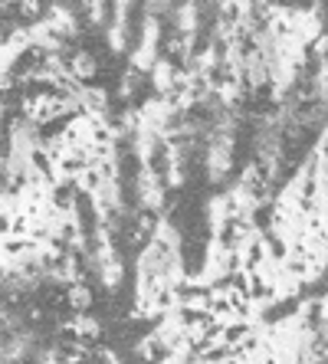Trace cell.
<instances>
[{
	"instance_id": "obj_1",
	"label": "cell",
	"mask_w": 328,
	"mask_h": 364,
	"mask_svg": "<svg viewBox=\"0 0 328 364\" xmlns=\"http://www.w3.org/2000/svg\"><path fill=\"white\" fill-rule=\"evenodd\" d=\"M135 200L142 213H164V203H168V184L161 178V168L154 164H138L135 174Z\"/></svg>"
},
{
	"instance_id": "obj_2",
	"label": "cell",
	"mask_w": 328,
	"mask_h": 364,
	"mask_svg": "<svg viewBox=\"0 0 328 364\" xmlns=\"http://www.w3.org/2000/svg\"><path fill=\"white\" fill-rule=\"evenodd\" d=\"M161 36H164V30H161V17H148V14H144L142 40H138L135 53H132V66L142 69L144 76H148V69L161 60Z\"/></svg>"
},
{
	"instance_id": "obj_3",
	"label": "cell",
	"mask_w": 328,
	"mask_h": 364,
	"mask_svg": "<svg viewBox=\"0 0 328 364\" xmlns=\"http://www.w3.org/2000/svg\"><path fill=\"white\" fill-rule=\"evenodd\" d=\"M69 73H73V79H76V82L89 85L95 76H99V56H95L92 50L69 53Z\"/></svg>"
},
{
	"instance_id": "obj_4",
	"label": "cell",
	"mask_w": 328,
	"mask_h": 364,
	"mask_svg": "<svg viewBox=\"0 0 328 364\" xmlns=\"http://www.w3.org/2000/svg\"><path fill=\"white\" fill-rule=\"evenodd\" d=\"M63 296H66V305L73 309V312H89V309H92V286H89L85 279L66 286L63 289Z\"/></svg>"
},
{
	"instance_id": "obj_5",
	"label": "cell",
	"mask_w": 328,
	"mask_h": 364,
	"mask_svg": "<svg viewBox=\"0 0 328 364\" xmlns=\"http://www.w3.org/2000/svg\"><path fill=\"white\" fill-rule=\"evenodd\" d=\"M144 85H148V76H144L142 69L128 66V73L122 76V85H118V92H122V99H125V102H135Z\"/></svg>"
}]
</instances>
